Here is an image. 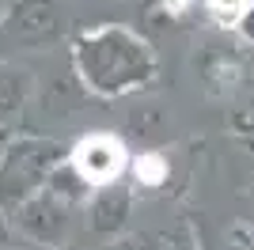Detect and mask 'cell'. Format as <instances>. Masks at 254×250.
<instances>
[{
	"mask_svg": "<svg viewBox=\"0 0 254 250\" xmlns=\"http://www.w3.org/2000/svg\"><path fill=\"white\" fill-rule=\"evenodd\" d=\"M76 64H80V72L84 80L103 95H118L140 83L144 76L152 72V53L144 42H137L129 31H95L80 38L76 46Z\"/></svg>",
	"mask_w": 254,
	"mask_h": 250,
	"instance_id": "cell-1",
	"label": "cell"
},
{
	"mask_svg": "<svg viewBox=\"0 0 254 250\" xmlns=\"http://www.w3.org/2000/svg\"><path fill=\"white\" fill-rule=\"evenodd\" d=\"M122 163H126V148L118 144L114 136H103V133L84 136L72 156V167L80 171L84 182H110L122 171Z\"/></svg>",
	"mask_w": 254,
	"mask_h": 250,
	"instance_id": "cell-2",
	"label": "cell"
},
{
	"mask_svg": "<svg viewBox=\"0 0 254 250\" xmlns=\"http://www.w3.org/2000/svg\"><path fill=\"white\" fill-rule=\"evenodd\" d=\"M167 178V163L156 156V152H148V156L137 159V182H144V186H159Z\"/></svg>",
	"mask_w": 254,
	"mask_h": 250,
	"instance_id": "cell-3",
	"label": "cell"
},
{
	"mask_svg": "<svg viewBox=\"0 0 254 250\" xmlns=\"http://www.w3.org/2000/svg\"><path fill=\"white\" fill-rule=\"evenodd\" d=\"M247 4H251V0H209V11L216 15V19H224V23H235L239 15H243Z\"/></svg>",
	"mask_w": 254,
	"mask_h": 250,
	"instance_id": "cell-4",
	"label": "cell"
},
{
	"mask_svg": "<svg viewBox=\"0 0 254 250\" xmlns=\"http://www.w3.org/2000/svg\"><path fill=\"white\" fill-rule=\"evenodd\" d=\"M235 27H239V34H243L247 42H254V4H247L243 15L235 19Z\"/></svg>",
	"mask_w": 254,
	"mask_h": 250,
	"instance_id": "cell-5",
	"label": "cell"
}]
</instances>
